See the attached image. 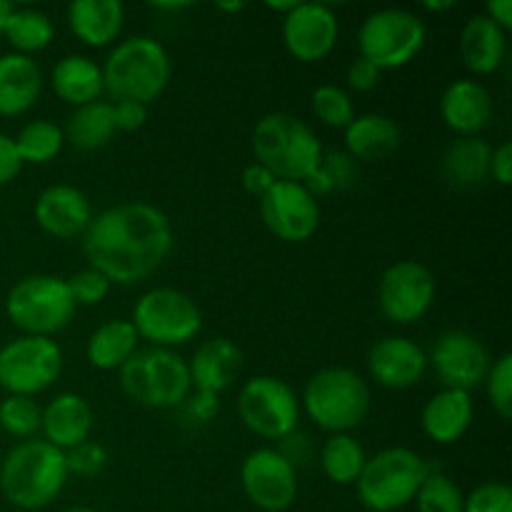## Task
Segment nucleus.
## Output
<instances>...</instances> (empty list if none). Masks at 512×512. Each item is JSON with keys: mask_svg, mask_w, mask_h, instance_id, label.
Returning <instances> with one entry per match:
<instances>
[{"mask_svg": "<svg viewBox=\"0 0 512 512\" xmlns=\"http://www.w3.org/2000/svg\"><path fill=\"white\" fill-rule=\"evenodd\" d=\"M175 235L168 215L155 205L133 200L93 215L83 233L88 268L113 285H138L168 260Z\"/></svg>", "mask_w": 512, "mask_h": 512, "instance_id": "f257e3e1", "label": "nucleus"}, {"mask_svg": "<svg viewBox=\"0 0 512 512\" xmlns=\"http://www.w3.org/2000/svg\"><path fill=\"white\" fill-rule=\"evenodd\" d=\"M68 478L63 450L45 440H23L0 465V493L18 510H43L63 493Z\"/></svg>", "mask_w": 512, "mask_h": 512, "instance_id": "f03ea898", "label": "nucleus"}, {"mask_svg": "<svg viewBox=\"0 0 512 512\" xmlns=\"http://www.w3.org/2000/svg\"><path fill=\"white\" fill-rule=\"evenodd\" d=\"M255 163L265 165L275 180L305 183L323 160V143L305 120L278 110L255 123L250 135Z\"/></svg>", "mask_w": 512, "mask_h": 512, "instance_id": "7ed1b4c3", "label": "nucleus"}, {"mask_svg": "<svg viewBox=\"0 0 512 512\" xmlns=\"http://www.w3.org/2000/svg\"><path fill=\"white\" fill-rule=\"evenodd\" d=\"M100 70L103 90L110 98L150 105L168 88L173 63L160 40L150 35H130L113 45Z\"/></svg>", "mask_w": 512, "mask_h": 512, "instance_id": "20e7f679", "label": "nucleus"}, {"mask_svg": "<svg viewBox=\"0 0 512 512\" xmlns=\"http://www.w3.org/2000/svg\"><path fill=\"white\" fill-rule=\"evenodd\" d=\"M370 385L350 368H323L305 383L300 410L330 435L353 433L368 418Z\"/></svg>", "mask_w": 512, "mask_h": 512, "instance_id": "39448f33", "label": "nucleus"}, {"mask_svg": "<svg viewBox=\"0 0 512 512\" xmlns=\"http://www.w3.org/2000/svg\"><path fill=\"white\" fill-rule=\"evenodd\" d=\"M118 375L123 393L150 410L180 408L193 390L188 360L175 350L140 348Z\"/></svg>", "mask_w": 512, "mask_h": 512, "instance_id": "423d86ee", "label": "nucleus"}, {"mask_svg": "<svg viewBox=\"0 0 512 512\" xmlns=\"http://www.w3.org/2000/svg\"><path fill=\"white\" fill-rule=\"evenodd\" d=\"M430 463L415 450L395 445L365 460L355 490L370 512H395L410 505L428 478Z\"/></svg>", "mask_w": 512, "mask_h": 512, "instance_id": "0eeeda50", "label": "nucleus"}, {"mask_svg": "<svg viewBox=\"0 0 512 512\" xmlns=\"http://www.w3.org/2000/svg\"><path fill=\"white\" fill-rule=\"evenodd\" d=\"M75 305L68 280L58 275H28L10 288L5 315L23 335L53 338L73 320Z\"/></svg>", "mask_w": 512, "mask_h": 512, "instance_id": "6e6552de", "label": "nucleus"}, {"mask_svg": "<svg viewBox=\"0 0 512 512\" xmlns=\"http://www.w3.org/2000/svg\"><path fill=\"white\" fill-rule=\"evenodd\" d=\"M130 323L148 348L175 350L198 338L203 330V313L183 290L153 288L138 298Z\"/></svg>", "mask_w": 512, "mask_h": 512, "instance_id": "1a4fd4ad", "label": "nucleus"}, {"mask_svg": "<svg viewBox=\"0 0 512 512\" xmlns=\"http://www.w3.org/2000/svg\"><path fill=\"white\" fill-rule=\"evenodd\" d=\"M425 40H428L425 20L405 8L375 10L358 30L360 58L370 60L383 73L413 63L425 48Z\"/></svg>", "mask_w": 512, "mask_h": 512, "instance_id": "9d476101", "label": "nucleus"}, {"mask_svg": "<svg viewBox=\"0 0 512 512\" xmlns=\"http://www.w3.org/2000/svg\"><path fill=\"white\" fill-rule=\"evenodd\" d=\"M63 373V350L53 338L18 335L0 348V388L8 395L35 398Z\"/></svg>", "mask_w": 512, "mask_h": 512, "instance_id": "9b49d317", "label": "nucleus"}, {"mask_svg": "<svg viewBox=\"0 0 512 512\" xmlns=\"http://www.w3.org/2000/svg\"><path fill=\"white\" fill-rule=\"evenodd\" d=\"M238 415L245 428L263 440H283L300 423V398L275 375H255L238 393Z\"/></svg>", "mask_w": 512, "mask_h": 512, "instance_id": "f8f14e48", "label": "nucleus"}, {"mask_svg": "<svg viewBox=\"0 0 512 512\" xmlns=\"http://www.w3.org/2000/svg\"><path fill=\"white\" fill-rule=\"evenodd\" d=\"M438 283L433 270L420 260H398L378 283V308L395 325H413L433 308Z\"/></svg>", "mask_w": 512, "mask_h": 512, "instance_id": "ddd939ff", "label": "nucleus"}, {"mask_svg": "<svg viewBox=\"0 0 512 512\" xmlns=\"http://www.w3.org/2000/svg\"><path fill=\"white\" fill-rule=\"evenodd\" d=\"M490 365L493 358L485 343L468 330H445L435 338L428 353V368L435 370L443 388L463 390V393H470L485 383Z\"/></svg>", "mask_w": 512, "mask_h": 512, "instance_id": "4468645a", "label": "nucleus"}, {"mask_svg": "<svg viewBox=\"0 0 512 512\" xmlns=\"http://www.w3.org/2000/svg\"><path fill=\"white\" fill-rule=\"evenodd\" d=\"M240 485L245 498L263 512H285L298 500V470L275 448H258L245 455Z\"/></svg>", "mask_w": 512, "mask_h": 512, "instance_id": "2eb2a0df", "label": "nucleus"}, {"mask_svg": "<svg viewBox=\"0 0 512 512\" xmlns=\"http://www.w3.org/2000/svg\"><path fill=\"white\" fill-rule=\"evenodd\" d=\"M260 218L283 243H305L320 228V205L303 183L275 180L260 198Z\"/></svg>", "mask_w": 512, "mask_h": 512, "instance_id": "dca6fc26", "label": "nucleus"}, {"mask_svg": "<svg viewBox=\"0 0 512 512\" xmlns=\"http://www.w3.org/2000/svg\"><path fill=\"white\" fill-rule=\"evenodd\" d=\"M283 45L300 63H320L335 50L340 38L338 15L330 5L300 3L283 18Z\"/></svg>", "mask_w": 512, "mask_h": 512, "instance_id": "f3484780", "label": "nucleus"}, {"mask_svg": "<svg viewBox=\"0 0 512 512\" xmlns=\"http://www.w3.org/2000/svg\"><path fill=\"white\" fill-rule=\"evenodd\" d=\"M368 373L385 390H410L428 373V353L405 335H385L368 350Z\"/></svg>", "mask_w": 512, "mask_h": 512, "instance_id": "a211bd4d", "label": "nucleus"}, {"mask_svg": "<svg viewBox=\"0 0 512 512\" xmlns=\"http://www.w3.org/2000/svg\"><path fill=\"white\" fill-rule=\"evenodd\" d=\"M35 223L45 235L55 240L83 238L93 220L88 195L75 185H48L35 198Z\"/></svg>", "mask_w": 512, "mask_h": 512, "instance_id": "6ab92c4d", "label": "nucleus"}, {"mask_svg": "<svg viewBox=\"0 0 512 512\" xmlns=\"http://www.w3.org/2000/svg\"><path fill=\"white\" fill-rule=\"evenodd\" d=\"M440 118L458 138H475L493 118L490 90L473 78L453 80L440 98Z\"/></svg>", "mask_w": 512, "mask_h": 512, "instance_id": "aec40b11", "label": "nucleus"}, {"mask_svg": "<svg viewBox=\"0 0 512 512\" xmlns=\"http://www.w3.org/2000/svg\"><path fill=\"white\" fill-rule=\"evenodd\" d=\"M95 425V413L88 400L78 393H60L43 408L40 430L43 440L53 448L68 450L78 448L80 443L90 440Z\"/></svg>", "mask_w": 512, "mask_h": 512, "instance_id": "412c9836", "label": "nucleus"}, {"mask_svg": "<svg viewBox=\"0 0 512 512\" xmlns=\"http://www.w3.org/2000/svg\"><path fill=\"white\" fill-rule=\"evenodd\" d=\"M473 398L463 390L443 388L423 405L420 428L435 445H455L473 425Z\"/></svg>", "mask_w": 512, "mask_h": 512, "instance_id": "4be33fe9", "label": "nucleus"}, {"mask_svg": "<svg viewBox=\"0 0 512 512\" xmlns=\"http://www.w3.org/2000/svg\"><path fill=\"white\" fill-rule=\"evenodd\" d=\"M508 58V33L485 13L465 20L460 30V60L478 78L498 73Z\"/></svg>", "mask_w": 512, "mask_h": 512, "instance_id": "5701e85b", "label": "nucleus"}, {"mask_svg": "<svg viewBox=\"0 0 512 512\" xmlns=\"http://www.w3.org/2000/svg\"><path fill=\"white\" fill-rule=\"evenodd\" d=\"M243 368V353L228 338H213L198 345L193 360H188L190 383L198 393L220 395L230 388Z\"/></svg>", "mask_w": 512, "mask_h": 512, "instance_id": "b1692460", "label": "nucleus"}, {"mask_svg": "<svg viewBox=\"0 0 512 512\" xmlns=\"http://www.w3.org/2000/svg\"><path fill=\"white\" fill-rule=\"evenodd\" d=\"M345 153L358 163H378L390 158L403 143V130L390 115L365 113L355 115L343 130Z\"/></svg>", "mask_w": 512, "mask_h": 512, "instance_id": "393cba45", "label": "nucleus"}, {"mask_svg": "<svg viewBox=\"0 0 512 512\" xmlns=\"http://www.w3.org/2000/svg\"><path fill=\"white\" fill-rule=\"evenodd\" d=\"M43 93V70L28 55H0V118L25 115Z\"/></svg>", "mask_w": 512, "mask_h": 512, "instance_id": "a878e982", "label": "nucleus"}, {"mask_svg": "<svg viewBox=\"0 0 512 512\" xmlns=\"http://www.w3.org/2000/svg\"><path fill=\"white\" fill-rule=\"evenodd\" d=\"M65 15L70 33L88 48L113 45L125 25V8L120 0H75Z\"/></svg>", "mask_w": 512, "mask_h": 512, "instance_id": "bb28decb", "label": "nucleus"}, {"mask_svg": "<svg viewBox=\"0 0 512 512\" xmlns=\"http://www.w3.org/2000/svg\"><path fill=\"white\" fill-rule=\"evenodd\" d=\"M53 93L58 95L63 103L80 108L100 100L103 90V70L88 55H65L53 65Z\"/></svg>", "mask_w": 512, "mask_h": 512, "instance_id": "cd10ccee", "label": "nucleus"}, {"mask_svg": "<svg viewBox=\"0 0 512 512\" xmlns=\"http://www.w3.org/2000/svg\"><path fill=\"white\" fill-rule=\"evenodd\" d=\"M140 350V338L133 323L123 318L98 325L85 345V358L95 370H120Z\"/></svg>", "mask_w": 512, "mask_h": 512, "instance_id": "c85d7f7f", "label": "nucleus"}, {"mask_svg": "<svg viewBox=\"0 0 512 512\" xmlns=\"http://www.w3.org/2000/svg\"><path fill=\"white\" fill-rule=\"evenodd\" d=\"M490 155H493V148L480 135L453 140L440 163L443 178L455 188H478L490 178Z\"/></svg>", "mask_w": 512, "mask_h": 512, "instance_id": "c756f323", "label": "nucleus"}, {"mask_svg": "<svg viewBox=\"0 0 512 512\" xmlns=\"http://www.w3.org/2000/svg\"><path fill=\"white\" fill-rule=\"evenodd\" d=\"M115 133L118 130H115L113 123V105L105 103V100H95V103L73 108L63 128L65 140L73 148L83 150V153L105 148L115 138Z\"/></svg>", "mask_w": 512, "mask_h": 512, "instance_id": "7c9ffc66", "label": "nucleus"}, {"mask_svg": "<svg viewBox=\"0 0 512 512\" xmlns=\"http://www.w3.org/2000/svg\"><path fill=\"white\" fill-rule=\"evenodd\" d=\"M320 470H323L325 478L335 485H355L358 483L360 473L365 468V453L363 443L355 440L350 433L330 435L328 440L320 448Z\"/></svg>", "mask_w": 512, "mask_h": 512, "instance_id": "2f4dec72", "label": "nucleus"}, {"mask_svg": "<svg viewBox=\"0 0 512 512\" xmlns=\"http://www.w3.org/2000/svg\"><path fill=\"white\" fill-rule=\"evenodd\" d=\"M3 38L8 40L13 53L33 58V53H40L53 43V20L38 8H13L5 23Z\"/></svg>", "mask_w": 512, "mask_h": 512, "instance_id": "473e14b6", "label": "nucleus"}, {"mask_svg": "<svg viewBox=\"0 0 512 512\" xmlns=\"http://www.w3.org/2000/svg\"><path fill=\"white\" fill-rule=\"evenodd\" d=\"M15 148H18L20 160L30 165H45L60 155L65 145V135L60 125L53 120H30L15 135Z\"/></svg>", "mask_w": 512, "mask_h": 512, "instance_id": "72a5a7b5", "label": "nucleus"}, {"mask_svg": "<svg viewBox=\"0 0 512 512\" xmlns=\"http://www.w3.org/2000/svg\"><path fill=\"white\" fill-rule=\"evenodd\" d=\"M413 503L418 512H463L465 495L458 483H453L443 470L430 463L428 478L423 480Z\"/></svg>", "mask_w": 512, "mask_h": 512, "instance_id": "f704fd0d", "label": "nucleus"}, {"mask_svg": "<svg viewBox=\"0 0 512 512\" xmlns=\"http://www.w3.org/2000/svg\"><path fill=\"white\" fill-rule=\"evenodd\" d=\"M310 110L328 128L345 130L355 118L353 98L340 85H318L310 95Z\"/></svg>", "mask_w": 512, "mask_h": 512, "instance_id": "c9c22d12", "label": "nucleus"}, {"mask_svg": "<svg viewBox=\"0 0 512 512\" xmlns=\"http://www.w3.org/2000/svg\"><path fill=\"white\" fill-rule=\"evenodd\" d=\"M40 418H43V408L35 403L33 398H23V395H8L0 403V428L10 435V438L30 440L40 430Z\"/></svg>", "mask_w": 512, "mask_h": 512, "instance_id": "e433bc0d", "label": "nucleus"}, {"mask_svg": "<svg viewBox=\"0 0 512 512\" xmlns=\"http://www.w3.org/2000/svg\"><path fill=\"white\" fill-rule=\"evenodd\" d=\"M485 390L493 410L500 420L512 418V355L503 353L498 360H493L485 378Z\"/></svg>", "mask_w": 512, "mask_h": 512, "instance_id": "4c0bfd02", "label": "nucleus"}, {"mask_svg": "<svg viewBox=\"0 0 512 512\" xmlns=\"http://www.w3.org/2000/svg\"><path fill=\"white\" fill-rule=\"evenodd\" d=\"M65 280H68V288H70V295H73L75 305H85V308L103 303V300L108 298L110 288H113V283H110V280L105 278L103 273H98L95 268H83L78 270L73 278H65Z\"/></svg>", "mask_w": 512, "mask_h": 512, "instance_id": "58836bf2", "label": "nucleus"}, {"mask_svg": "<svg viewBox=\"0 0 512 512\" xmlns=\"http://www.w3.org/2000/svg\"><path fill=\"white\" fill-rule=\"evenodd\" d=\"M320 170L328 175L330 185H333V193H345V190L355 188L360 180V163L350 158L345 150H330V153H323Z\"/></svg>", "mask_w": 512, "mask_h": 512, "instance_id": "ea45409f", "label": "nucleus"}, {"mask_svg": "<svg viewBox=\"0 0 512 512\" xmlns=\"http://www.w3.org/2000/svg\"><path fill=\"white\" fill-rule=\"evenodd\" d=\"M65 463H68V473L78 475V478H95L108 468V450L100 443L85 440L78 448L65 453Z\"/></svg>", "mask_w": 512, "mask_h": 512, "instance_id": "a19ab883", "label": "nucleus"}, {"mask_svg": "<svg viewBox=\"0 0 512 512\" xmlns=\"http://www.w3.org/2000/svg\"><path fill=\"white\" fill-rule=\"evenodd\" d=\"M463 512H512V490L505 483H483L465 495Z\"/></svg>", "mask_w": 512, "mask_h": 512, "instance_id": "79ce46f5", "label": "nucleus"}, {"mask_svg": "<svg viewBox=\"0 0 512 512\" xmlns=\"http://www.w3.org/2000/svg\"><path fill=\"white\" fill-rule=\"evenodd\" d=\"M275 450H278L295 470L308 465L315 455L313 440H310L308 433H300V430H293V433L285 435L283 440H278V448Z\"/></svg>", "mask_w": 512, "mask_h": 512, "instance_id": "37998d69", "label": "nucleus"}, {"mask_svg": "<svg viewBox=\"0 0 512 512\" xmlns=\"http://www.w3.org/2000/svg\"><path fill=\"white\" fill-rule=\"evenodd\" d=\"M113 123L118 133H138L148 123V105L135 103V100H115Z\"/></svg>", "mask_w": 512, "mask_h": 512, "instance_id": "c03bdc74", "label": "nucleus"}, {"mask_svg": "<svg viewBox=\"0 0 512 512\" xmlns=\"http://www.w3.org/2000/svg\"><path fill=\"white\" fill-rule=\"evenodd\" d=\"M380 78H383V70L375 68L370 60L360 58V55L348 65V73H345L348 88L355 90V93H370V90L378 88Z\"/></svg>", "mask_w": 512, "mask_h": 512, "instance_id": "a18cd8bd", "label": "nucleus"}, {"mask_svg": "<svg viewBox=\"0 0 512 512\" xmlns=\"http://www.w3.org/2000/svg\"><path fill=\"white\" fill-rule=\"evenodd\" d=\"M180 408L185 410V415H188L195 425H203V423H210V420L218 415L220 400H218V395L198 393V390H195L193 395H188V398H185V403L180 405Z\"/></svg>", "mask_w": 512, "mask_h": 512, "instance_id": "49530a36", "label": "nucleus"}, {"mask_svg": "<svg viewBox=\"0 0 512 512\" xmlns=\"http://www.w3.org/2000/svg\"><path fill=\"white\" fill-rule=\"evenodd\" d=\"M20 170H23V160H20L18 148H15V140L10 135L0 133V188L13 183Z\"/></svg>", "mask_w": 512, "mask_h": 512, "instance_id": "de8ad7c7", "label": "nucleus"}, {"mask_svg": "<svg viewBox=\"0 0 512 512\" xmlns=\"http://www.w3.org/2000/svg\"><path fill=\"white\" fill-rule=\"evenodd\" d=\"M240 183H243V188H245V193L248 195H253V198H263L265 193H268L270 188H273V183H275V175L270 173L268 168H265V165H260V163H250L248 168L243 170V178H240Z\"/></svg>", "mask_w": 512, "mask_h": 512, "instance_id": "09e8293b", "label": "nucleus"}, {"mask_svg": "<svg viewBox=\"0 0 512 512\" xmlns=\"http://www.w3.org/2000/svg\"><path fill=\"white\" fill-rule=\"evenodd\" d=\"M490 175L498 185L512 183V143L510 140H503L498 148H493V155H490Z\"/></svg>", "mask_w": 512, "mask_h": 512, "instance_id": "8fccbe9b", "label": "nucleus"}, {"mask_svg": "<svg viewBox=\"0 0 512 512\" xmlns=\"http://www.w3.org/2000/svg\"><path fill=\"white\" fill-rule=\"evenodd\" d=\"M483 13L488 15L498 28H503L505 33L512 28V0H488Z\"/></svg>", "mask_w": 512, "mask_h": 512, "instance_id": "3c124183", "label": "nucleus"}, {"mask_svg": "<svg viewBox=\"0 0 512 512\" xmlns=\"http://www.w3.org/2000/svg\"><path fill=\"white\" fill-rule=\"evenodd\" d=\"M423 8L428 10V13H445V10L455 8V0H425Z\"/></svg>", "mask_w": 512, "mask_h": 512, "instance_id": "603ef678", "label": "nucleus"}, {"mask_svg": "<svg viewBox=\"0 0 512 512\" xmlns=\"http://www.w3.org/2000/svg\"><path fill=\"white\" fill-rule=\"evenodd\" d=\"M295 5H298V0H285V3H273V0H270V3H265V8L273 10V13H280L285 18V15L295 8Z\"/></svg>", "mask_w": 512, "mask_h": 512, "instance_id": "864d4df0", "label": "nucleus"}, {"mask_svg": "<svg viewBox=\"0 0 512 512\" xmlns=\"http://www.w3.org/2000/svg\"><path fill=\"white\" fill-rule=\"evenodd\" d=\"M10 13H13V5H10L8 0H0V38H3V30H5V23H8Z\"/></svg>", "mask_w": 512, "mask_h": 512, "instance_id": "5fc2aeb1", "label": "nucleus"}, {"mask_svg": "<svg viewBox=\"0 0 512 512\" xmlns=\"http://www.w3.org/2000/svg\"><path fill=\"white\" fill-rule=\"evenodd\" d=\"M155 10H170V13H175V10H185L190 8L188 3H153Z\"/></svg>", "mask_w": 512, "mask_h": 512, "instance_id": "6e6d98bb", "label": "nucleus"}, {"mask_svg": "<svg viewBox=\"0 0 512 512\" xmlns=\"http://www.w3.org/2000/svg\"><path fill=\"white\" fill-rule=\"evenodd\" d=\"M245 8H248L245 3H218V10H225V13H240Z\"/></svg>", "mask_w": 512, "mask_h": 512, "instance_id": "4d7b16f0", "label": "nucleus"}, {"mask_svg": "<svg viewBox=\"0 0 512 512\" xmlns=\"http://www.w3.org/2000/svg\"><path fill=\"white\" fill-rule=\"evenodd\" d=\"M63 512H95L93 508H83V505H78V508H68V510H63Z\"/></svg>", "mask_w": 512, "mask_h": 512, "instance_id": "13d9d810", "label": "nucleus"}]
</instances>
